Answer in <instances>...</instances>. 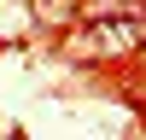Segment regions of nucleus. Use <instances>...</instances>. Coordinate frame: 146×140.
I'll return each mask as SVG.
<instances>
[{
	"mask_svg": "<svg viewBox=\"0 0 146 140\" xmlns=\"http://www.w3.org/2000/svg\"><path fill=\"white\" fill-rule=\"evenodd\" d=\"M129 6H140V0H129Z\"/></svg>",
	"mask_w": 146,
	"mask_h": 140,
	"instance_id": "7ed1b4c3",
	"label": "nucleus"
},
{
	"mask_svg": "<svg viewBox=\"0 0 146 140\" xmlns=\"http://www.w3.org/2000/svg\"><path fill=\"white\" fill-rule=\"evenodd\" d=\"M146 41V23L135 18H105V23H94V29H82L76 41V53H129V47H140Z\"/></svg>",
	"mask_w": 146,
	"mask_h": 140,
	"instance_id": "f257e3e1",
	"label": "nucleus"
},
{
	"mask_svg": "<svg viewBox=\"0 0 146 140\" xmlns=\"http://www.w3.org/2000/svg\"><path fill=\"white\" fill-rule=\"evenodd\" d=\"M82 12H88V18H129L135 6H129V0H88Z\"/></svg>",
	"mask_w": 146,
	"mask_h": 140,
	"instance_id": "f03ea898",
	"label": "nucleus"
}]
</instances>
